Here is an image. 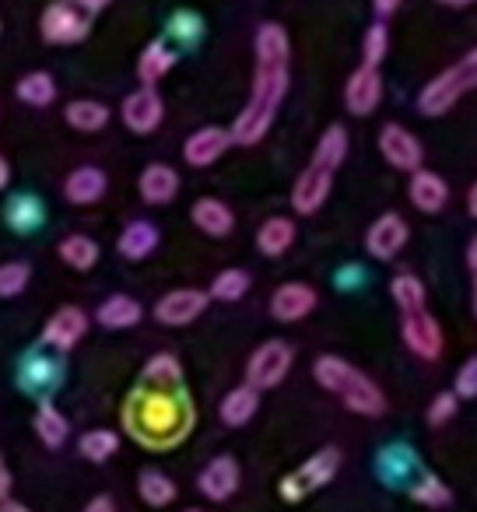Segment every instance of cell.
<instances>
[{"label":"cell","instance_id":"obj_1","mask_svg":"<svg viewBox=\"0 0 477 512\" xmlns=\"http://www.w3.org/2000/svg\"><path fill=\"white\" fill-rule=\"evenodd\" d=\"M253 88L250 99H246L243 113L235 116L232 123V137L235 144L243 148H253L267 137V130L278 120V109L288 95V85H292V43H288V32L281 25L267 22L257 29V39H253Z\"/></svg>","mask_w":477,"mask_h":512},{"label":"cell","instance_id":"obj_2","mask_svg":"<svg viewBox=\"0 0 477 512\" xmlns=\"http://www.w3.org/2000/svg\"><path fill=\"white\" fill-rule=\"evenodd\" d=\"M123 425L130 439L148 449H172L193 432V400L183 390L137 386L123 404Z\"/></svg>","mask_w":477,"mask_h":512},{"label":"cell","instance_id":"obj_3","mask_svg":"<svg viewBox=\"0 0 477 512\" xmlns=\"http://www.w3.org/2000/svg\"><path fill=\"white\" fill-rule=\"evenodd\" d=\"M344 158H348V130H344L341 123H334V127H327L320 134V144H316L313 158H309V165L302 169V176L295 179V186H292L295 214H316L327 204L330 190H334V176Z\"/></svg>","mask_w":477,"mask_h":512},{"label":"cell","instance_id":"obj_4","mask_svg":"<svg viewBox=\"0 0 477 512\" xmlns=\"http://www.w3.org/2000/svg\"><path fill=\"white\" fill-rule=\"evenodd\" d=\"M313 376H316V383L327 393H334L348 411L362 414V418H379V414H386V393L379 390L376 379H369L362 369H355L348 358L320 355L313 362Z\"/></svg>","mask_w":477,"mask_h":512},{"label":"cell","instance_id":"obj_5","mask_svg":"<svg viewBox=\"0 0 477 512\" xmlns=\"http://www.w3.org/2000/svg\"><path fill=\"white\" fill-rule=\"evenodd\" d=\"M470 92H477V46L470 53H463L456 64H449L442 74H435L425 88L418 92V113L428 120H439L460 99H467Z\"/></svg>","mask_w":477,"mask_h":512},{"label":"cell","instance_id":"obj_6","mask_svg":"<svg viewBox=\"0 0 477 512\" xmlns=\"http://www.w3.org/2000/svg\"><path fill=\"white\" fill-rule=\"evenodd\" d=\"M337 470H341V449L323 446L320 453L309 456L302 467H295L292 474L278 484V491L285 502H302V498L313 495V491L327 488V484L337 477Z\"/></svg>","mask_w":477,"mask_h":512},{"label":"cell","instance_id":"obj_7","mask_svg":"<svg viewBox=\"0 0 477 512\" xmlns=\"http://www.w3.org/2000/svg\"><path fill=\"white\" fill-rule=\"evenodd\" d=\"M39 32L50 46H74L92 32V11L78 0H53L39 18Z\"/></svg>","mask_w":477,"mask_h":512},{"label":"cell","instance_id":"obj_8","mask_svg":"<svg viewBox=\"0 0 477 512\" xmlns=\"http://www.w3.org/2000/svg\"><path fill=\"white\" fill-rule=\"evenodd\" d=\"M292 362H295L292 344L288 341H264L250 355V362H246V383L260 393L274 390V386L285 383V376L292 372Z\"/></svg>","mask_w":477,"mask_h":512},{"label":"cell","instance_id":"obj_9","mask_svg":"<svg viewBox=\"0 0 477 512\" xmlns=\"http://www.w3.org/2000/svg\"><path fill=\"white\" fill-rule=\"evenodd\" d=\"M400 334H404L407 351H411L414 358H421V362H435V358L442 355V344H446L439 320L428 313V306L400 313Z\"/></svg>","mask_w":477,"mask_h":512},{"label":"cell","instance_id":"obj_10","mask_svg":"<svg viewBox=\"0 0 477 512\" xmlns=\"http://www.w3.org/2000/svg\"><path fill=\"white\" fill-rule=\"evenodd\" d=\"M379 155L397 172H418L421 162H425L421 141L407 127H400V123H386V127L379 130Z\"/></svg>","mask_w":477,"mask_h":512},{"label":"cell","instance_id":"obj_11","mask_svg":"<svg viewBox=\"0 0 477 512\" xmlns=\"http://www.w3.org/2000/svg\"><path fill=\"white\" fill-rule=\"evenodd\" d=\"M120 116H123V123H127V130H134V134H151V130L162 127L165 102H162V95L155 92V85H144L123 99Z\"/></svg>","mask_w":477,"mask_h":512},{"label":"cell","instance_id":"obj_12","mask_svg":"<svg viewBox=\"0 0 477 512\" xmlns=\"http://www.w3.org/2000/svg\"><path fill=\"white\" fill-rule=\"evenodd\" d=\"M407 239H411L407 221L400 218V214L386 211V214H379L369 225V232H365V249H369L372 260H393V256L407 246Z\"/></svg>","mask_w":477,"mask_h":512},{"label":"cell","instance_id":"obj_13","mask_svg":"<svg viewBox=\"0 0 477 512\" xmlns=\"http://www.w3.org/2000/svg\"><path fill=\"white\" fill-rule=\"evenodd\" d=\"M211 295L200 292V288H176V292L162 295L155 306V320L162 327H186V323L200 320V313L207 309Z\"/></svg>","mask_w":477,"mask_h":512},{"label":"cell","instance_id":"obj_14","mask_svg":"<svg viewBox=\"0 0 477 512\" xmlns=\"http://www.w3.org/2000/svg\"><path fill=\"white\" fill-rule=\"evenodd\" d=\"M383 102V74L379 67H358L344 85V106L351 116H372Z\"/></svg>","mask_w":477,"mask_h":512},{"label":"cell","instance_id":"obj_15","mask_svg":"<svg viewBox=\"0 0 477 512\" xmlns=\"http://www.w3.org/2000/svg\"><path fill=\"white\" fill-rule=\"evenodd\" d=\"M316 302H320V295H316L313 285H306V281H285L271 295V316L278 323H299L313 313Z\"/></svg>","mask_w":477,"mask_h":512},{"label":"cell","instance_id":"obj_16","mask_svg":"<svg viewBox=\"0 0 477 512\" xmlns=\"http://www.w3.org/2000/svg\"><path fill=\"white\" fill-rule=\"evenodd\" d=\"M232 144H235L232 130H225V127H200V130H193V134L186 137L183 158H186V165H193V169H207V165L218 162V158L225 155Z\"/></svg>","mask_w":477,"mask_h":512},{"label":"cell","instance_id":"obj_17","mask_svg":"<svg viewBox=\"0 0 477 512\" xmlns=\"http://www.w3.org/2000/svg\"><path fill=\"white\" fill-rule=\"evenodd\" d=\"M239 481H243V470L235 463V456H214L204 470L197 474V488L204 498L211 502H225L239 491Z\"/></svg>","mask_w":477,"mask_h":512},{"label":"cell","instance_id":"obj_18","mask_svg":"<svg viewBox=\"0 0 477 512\" xmlns=\"http://www.w3.org/2000/svg\"><path fill=\"white\" fill-rule=\"evenodd\" d=\"M85 330H88L85 309H78V306H60L57 313H53L50 320H46L43 341L50 344L53 351H71V348H78V341L85 337Z\"/></svg>","mask_w":477,"mask_h":512},{"label":"cell","instance_id":"obj_19","mask_svg":"<svg viewBox=\"0 0 477 512\" xmlns=\"http://www.w3.org/2000/svg\"><path fill=\"white\" fill-rule=\"evenodd\" d=\"M407 197H411V204L418 207L421 214H439V211H446V204H449V186H446V179L435 176V172L418 169V172H411Z\"/></svg>","mask_w":477,"mask_h":512},{"label":"cell","instance_id":"obj_20","mask_svg":"<svg viewBox=\"0 0 477 512\" xmlns=\"http://www.w3.org/2000/svg\"><path fill=\"white\" fill-rule=\"evenodd\" d=\"M106 190H109L106 172L95 169V165H81V169H74L71 176L64 179V197L78 207L99 204V200L106 197Z\"/></svg>","mask_w":477,"mask_h":512},{"label":"cell","instance_id":"obj_21","mask_svg":"<svg viewBox=\"0 0 477 512\" xmlns=\"http://www.w3.org/2000/svg\"><path fill=\"white\" fill-rule=\"evenodd\" d=\"M190 218H193V225H197L204 235H211V239H225V235H232V228H235L232 207L218 197H200L197 204L190 207Z\"/></svg>","mask_w":477,"mask_h":512},{"label":"cell","instance_id":"obj_22","mask_svg":"<svg viewBox=\"0 0 477 512\" xmlns=\"http://www.w3.org/2000/svg\"><path fill=\"white\" fill-rule=\"evenodd\" d=\"M137 190H141V200L144 204H169L172 197L179 193V172L172 165H162V162H151L148 169L141 172L137 179Z\"/></svg>","mask_w":477,"mask_h":512},{"label":"cell","instance_id":"obj_23","mask_svg":"<svg viewBox=\"0 0 477 512\" xmlns=\"http://www.w3.org/2000/svg\"><path fill=\"white\" fill-rule=\"evenodd\" d=\"M158 239H162V235H158V228L151 225V221L137 218V221H130V225L120 232V239H116V249H120L123 260H148V256L158 249Z\"/></svg>","mask_w":477,"mask_h":512},{"label":"cell","instance_id":"obj_24","mask_svg":"<svg viewBox=\"0 0 477 512\" xmlns=\"http://www.w3.org/2000/svg\"><path fill=\"white\" fill-rule=\"evenodd\" d=\"M257 407H260V390H253L250 383H243V386H235V390L225 393L218 414L228 428H243V425H250V418L257 414Z\"/></svg>","mask_w":477,"mask_h":512},{"label":"cell","instance_id":"obj_25","mask_svg":"<svg viewBox=\"0 0 477 512\" xmlns=\"http://www.w3.org/2000/svg\"><path fill=\"white\" fill-rule=\"evenodd\" d=\"M137 386H151V390H183L186 386L183 383V365H179V358L169 355V351L151 355Z\"/></svg>","mask_w":477,"mask_h":512},{"label":"cell","instance_id":"obj_26","mask_svg":"<svg viewBox=\"0 0 477 512\" xmlns=\"http://www.w3.org/2000/svg\"><path fill=\"white\" fill-rule=\"evenodd\" d=\"M144 316L141 302L130 299V295H109L99 309H95V320L102 323L106 330H127V327H137Z\"/></svg>","mask_w":477,"mask_h":512},{"label":"cell","instance_id":"obj_27","mask_svg":"<svg viewBox=\"0 0 477 512\" xmlns=\"http://www.w3.org/2000/svg\"><path fill=\"white\" fill-rule=\"evenodd\" d=\"M32 428H36L39 442H43L46 449H60L67 442V435H71V425H67V418L60 414V407L53 404V400H43V404L36 407Z\"/></svg>","mask_w":477,"mask_h":512},{"label":"cell","instance_id":"obj_28","mask_svg":"<svg viewBox=\"0 0 477 512\" xmlns=\"http://www.w3.org/2000/svg\"><path fill=\"white\" fill-rule=\"evenodd\" d=\"M137 495H141V502L151 505V509H165V505L176 502L179 488L169 474L148 467V470H141V477H137Z\"/></svg>","mask_w":477,"mask_h":512},{"label":"cell","instance_id":"obj_29","mask_svg":"<svg viewBox=\"0 0 477 512\" xmlns=\"http://www.w3.org/2000/svg\"><path fill=\"white\" fill-rule=\"evenodd\" d=\"M172 67H176V53L169 50L165 39H155V43L144 46L141 60H137V78H141L144 85H158Z\"/></svg>","mask_w":477,"mask_h":512},{"label":"cell","instance_id":"obj_30","mask_svg":"<svg viewBox=\"0 0 477 512\" xmlns=\"http://www.w3.org/2000/svg\"><path fill=\"white\" fill-rule=\"evenodd\" d=\"M295 221L292 218H267L257 232V249L264 256H285L295 246Z\"/></svg>","mask_w":477,"mask_h":512},{"label":"cell","instance_id":"obj_31","mask_svg":"<svg viewBox=\"0 0 477 512\" xmlns=\"http://www.w3.org/2000/svg\"><path fill=\"white\" fill-rule=\"evenodd\" d=\"M64 116L74 130L95 134V130H102L109 123V106H102V102H95V99H74V102H67Z\"/></svg>","mask_w":477,"mask_h":512},{"label":"cell","instance_id":"obj_32","mask_svg":"<svg viewBox=\"0 0 477 512\" xmlns=\"http://www.w3.org/2000/svg\"><path fill=\"white\" fill-rule=\"evenodd\" d=\"M57 253L67 267H74V271H92V267L99 264V242L88 239V235H67V239L60 242Z\"/></svg>","mask_w":477,"mask_h":512},{"label":"cell","instance_id":"obj_33","mask_svg":"<svg viewBox=\"0 0 477 512\" xmlns=\"http://www.w3.org/2000/svg\"><path fill=\"white\" fill-rule=\"evenodd\" d=\"M15 92H18V99H22V102L43 109V106H50V102L57 99V81H53V74H46V71H32V74H25V78L18 81Z\"/></svg>","mask_w":477,"mask_h":512},{"label":"cell","instance_id":"obj_34","mask_svg":"<svg viewBox=\"0 0 477 512\" xmlns=\"http://www.w3.org/2000/svg\"><path fill=\"white\" fill-rule=\"evenodd\" d=\"M78 449H81V456H85V460L106 463V460H113L116 449H120V435H116L113 428H92V432L81 435Z\"/></svg>","mask_w":477,"mask_h":512},{"label":"cell","instance_id":"obj_35","mask_svg":"<svg viewBox=\"0 0 477 512\" xmlns=\"http://www.w3.org/2000/svg\"><path fill=\"white\" fill-rule=\"evenodd\" d=\"M390 295H393V302H397L400 313L425 309V302H428L425 285H421V278H414V274H397V278L390 281Z\"/></svg>","mask_w":477,"mask_h":512},{"label":"cell","instance_id":"obj_36","mask_svg":"<svg viewBox=\"0 0 477 512\" xmlns=\"http://www.w3.org/2000/svg\"><path fill=\"white\" fill-rule=\"evenodd\" d=\"M250 292V274L243 271V267H228V271H221L218 278L211 281V299L218 302H239L243 295Z\"/></svg>","mask_w":477,"mask_h":512},{"label":"cell","instance_id":"obj_37","mask_svg":"<svg viewBox=\"0 0 477 512\" xmlns=\"http://www.w3.org/2000/svg\"><path fill=\"white\" fill-rule=\"evenodd\" d=\"M411 498L418 505H425V509H446V505L453 502V491H449L435 474H425L411 484Z\"/></svg>","mask_w":477,"mask_h":512},{"label":"cell","instance_id":"obj_38","mask_svg":"<svg viewBox=\"0 0 477 512\" xmlns=\"http://www.w3.org/2000/svg\"><path fill=\"white\" fill-rule=\"evenodd\" d=\"M390 53V32H386L383 22H376L362 39V64L365 67H379Z\"/></svg>","mask_w":477,"mask_h":512},{"label":"cell","instance_id":"obj_39","mask_svg":"<svg viewBox=\"0 0 477 512\" xmlns=\"http://www.w3.org/2000/svg\"><path fill=\"white\" fill-rule=\"evenodd\" d=\"M29 264H0V299H15V295H22L25 288H29Z\"/></svg>","mask_w":477,"mask_h":512},{"label":"cell","instance_id":"obj_40","mask_svg":"<svg viewBox=\"0 0 477 512\" xmlns=\"http://www.w3.org/2000/svg\"><path fill=\"white\" fill-rule=\"evenodd\" d=\"M8 221H11V228H15V232H32V228H36V221H39L36 200L18 197L15 204L8 207Z\"/></svg>","mask_w":477,"mask_h":512},{"label":"cell","instance_id":"obj_41","mask_svg":"<svg viewBox=\"0 0 477 512\" xmlns=\"http://www.w3.org/2000/svg\"><path fill=\"white\" fill-rule=\"evenodd\" d=\"M456 407H460V397H456L453 390H449V393H439V397H435L432 404H428V425H432V428H442V425H446V421L456 414Z\"/></svg>","mask_w":477,"mask_h":512},{"label":"cell","instance_id":"obj_42","mask_svg":"<svg viewBox=\"0 0 477 512\" xmlns=\"http://www.w3.org/2000/svg\"><path fill=\"white\" fill-rule=\"evenodd\" d=\"M453 393L460 400H474L477 397V355H470L467 362L460 365V372H456V383H453Z\"/></svg>","mask_w":477,"mask_h":512},{"label":"cell","instance_id":"obj_43","mask_svg":"<svg viewBox=\"0 0 477 512\" xmlns=\"http://www.w3.org/2000/svg\"><path fill=\"white\" fill-rule=\"evenodd\" d=\"M467 267H470V281H474V316H477V235L467 246Z\"/></svg>","mask_w":477,"mask_h":512},{"label":"cell","instance_id":"obj_44","mask_svg":"<svg viewBox=\"0 0 477 512\" xmlns=\"http://www.w3.org/2000/svg\"><path fill=\"white\" fill-rule=\"evenodd\" d=\"M404 4V0H372V11H376V18L383 22V18L397 15V8Z\"/></svg>","mask_w":477,"mask_h":512},{"label":"cell","instance_id":"obj_45","mask_svg":"<svg viewBox=\"0 0 477 512\" xmlns=\"http://www.w3.org/2000/svg\"><path fill=\"white\" fill-rule=\"evenodd\" d=\"M85 512H116V502L109 495H95L92 502L85 505Z\"/></svg>","mask_w":477,"mask_h":512},{"label":"cell","instance_id":"obj_46","mask_svg":"<svg viewBox=\"0 0 477 512\" xmlns=\"http://www.w3.org/2000/svg\"><path fill=\"white\" fill-rule=\"evenodd\" d=\"M11 495V467L4 463V456H0V502Z\"/></svg>","mask_w":477,"mask_h":512},{"label":"cell","instance_id":"obj_47","mask_svg":"<svg viewBox=\"0 0 477 512\" xmlns=\"http://www.w3.org/2000/svg\"><path fill=\"white\" fill-rule=\"evenodd\" d=\"M8 183H11V165H8V158L0 155V190H4Z\"/></svg>","mask_w":477,"mask_h":512},{"label":"cell","instance_id":"obj_48","mask_svg":"<svg viewBox=\"0 0 477 512\" xmlns=\"http://www.w3.org/2000/svg\"><path fill=\"white\" fill-rule=\"evenodd\" d=\"M0 512H29V509H25L22 502H15V498H4V502H0Z\"/></svg>","mask_w":477,"mask_h":512},{"label":"cell","instance_id":"obj_49","mask_svg":"<svg viewBox=\"0 0 477 512\" xmlns=\"http://www.w3.org/2000/svg\"><path fill=\"white\" fill-rule=\"evenodd\" d=\"M467 211H470V218H477V183L470 186V193H467Z\"/></svg>","mask_w":477,"mask_h":512},{"label":"cell","instance_id":"obj_50","mask_svg":"<svg viewBox=\"0 0 477 512\" xmlns=\"http://www.w3.org/2000/svg\"><path fill=\"white\" fill-rule=\"evenodd\" d=\"M78 4H85L92 15H95V11H102V8H109V0H78Z\"/></svg>","mask_w":477,"mask_h":512},{"label":"cell","instance_id":"obj_51","mask_svg":"<svg viewBox=\"0 0 477 512\" xmlns=\"http://www.w3.org/2000/svg\"><path fill=\"white\" fill-rule=\"evenodd\" d=\"M442 8H470V4H477V0H439Z\"/></svg>","mask_w":477,"mask_h":512},{"label":"cell","instance_id":"obj_52","mask_svg":"<svg viewBox=\"0 0 477 512\" xmlns=\"http://www.w3.org/2000/svg\"><path fill=\"white\" fill-rule=\"evenodd\" d=\"M186 512H204V509H186Z\"/></svg>","mask_w":477,"mask_h":512}]
</instances>
